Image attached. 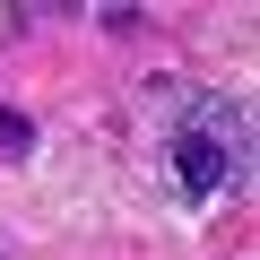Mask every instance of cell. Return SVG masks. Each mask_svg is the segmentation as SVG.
<instances>
[{
	"label": "cell",
	"instance_id": "cell-1",
	"mask_svg": "<svg viewBox=\"0 0 260 260\" xmlns=\"http://www.w3.org/2000/svg\"><path fill=\"white\" fill-rule=\"evenodd\" d=\"M165 165H174V182H182L191 208L251 191V113L225 104V95H191L165 121Z\"/></svg>",
	"mask_w": 260,
	"mask_h": 260
},
{
	"label": "cell",
	"instance_id": "cell-2",
	"mask_svg": "<svg viewBox=\"0 0 260 260\" xmlns=\"http://www.w3.org/2000/svg\"><path fill=\"white\" fill-rule=\"evenodd\" d=\"M26 148H35V121L18 104H0V156H26Z\"/></svg>",
	"mask_w": 260,
	"mask_h": 260
},
{
	"label": "cell",
	"instance_id": "cell-3",
	"mask_svg": "<svg viewBox=\"0 0 260 260\" xmlns=\"http://www.w3.org/2000/svg\"><path fill=\"white\" fill-rule=\"evenodd\" d=\"M0 260H9V251H0Z\"/></svg>",
	"mask_w": 260,
	"mask_h": 260
}]
</instances>
